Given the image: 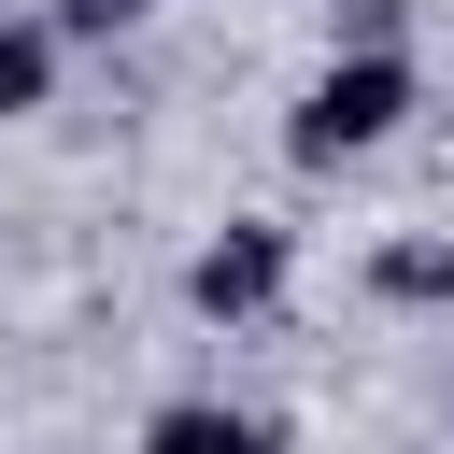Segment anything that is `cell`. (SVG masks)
I'll return each mask as SVG.
<instances>
[{"label": "cell", "mask_w": 454, "mask_h": 454, "mask_svg": "<svg viewBox=\"0 0 454 454\" xmlns=\"http://www.w3.org/2000/svg\"><path fill=\"white\" fill-rule=\"evenodd\" d=\"M411 114H426V57H411V43H397V57H326V71L284 99V156H298V170H355V156H383Z\"/></svg>", "instance_id": "1"}, {"label": "cell", "mask_w": 454, "mask_h": 454, "mask_svg": "<svg viewBox=\"0 0 454 454\" xmlns=\"http://www.w3.org/2000/svg\"><path fill=\"white\" fill-rule=\"evenodd\" d=\"M284 284H298V227H270V213H227V227L184 255V312H199V326H270Z\"/></svg>", "instance_id": "2"}, {"label": "cell", "mask_w": 454, "mask_h": 454, "mask_svg": "<svg viewBox=\"0 0 454 454\" xmlns=\"http://www.w3.org/2000/svg\"><path fill=\"white\" fill-rule=\"evenodd\" d=\"M142 454H284V426L241 411V397H156L142 411Z\"/></svg>", "instance_id": "3"}, {"label": "cell", "mask_w": 454, "mask_h": 454, "mask_svg": "<svg viewBox=\"0 0 454 454\" xmlns=\"http://www.w3.org/2000/svg\"><path fill=\"white\" fill-rule=\"evenodd\" d=\"M369 298L383 312H454V241L440 227H383L369 241Z\"/></svg>", "instance_id": "4"}, {"label": "cell", "mask_w": 454, "mask_h": 454, "mask_svg": "<svg viewBox=\"0 0 454 454\" xmlns=\"http://www.w3.org/2000/svg\"><path fill=\"white\" fill-rule=\"evenodd\" d=\"M57 14H28V0H0V128H28V114H57Z\"/></svg>", "instance_id": "5"}, {"label": "cell", "mask_w": 454, "mask_h": 454, "mask_svg": "<svg viewBox=\"0 0 454 454\" xmlns=\"http://www.w3.org/2000/svg\"><path fill=\"white\" fill-rule=\"evenodd\" d=\"M411 43V0H326V57H397Z\"/></svg>", "instance_id": "6"}, {"label": "cell", "mask_w": 454, "mask_h": 454, "mask_svg": "<svg viewBox=\"0 0 454 454\" xmlns=\"http://www.w3.org/2000/svg\"><path fill=\"white\" fill-rule=\"evenodd\" d=\"M43 14H57V43H128L156 0H43Z\"/></svg>", "instance_id": "7"}]
</instances>
